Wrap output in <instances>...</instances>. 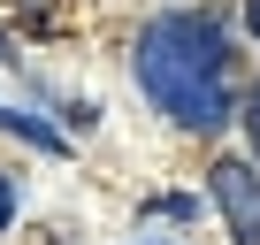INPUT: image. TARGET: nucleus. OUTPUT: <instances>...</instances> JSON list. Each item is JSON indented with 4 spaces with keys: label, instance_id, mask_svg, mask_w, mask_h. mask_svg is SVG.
I'll return each mask as SVG.
<instances>
[{
    "label": "nucleus",
    "instance_id": "f257e3e1",
    "mask_svg": "<svg viewBox=\"0 0 260 245\" xmlns=\"http://www.w3.org/2000/svg\"><path fill=\"white\" fill-rule=\"evenodd\" d=\"M138 92L184 122V131H222L230 122V39L207 8H169L138 31Z\"/></svg>",
    "mask_w": 260,
    "mask_h": 245
},
{
    "label": "nucleus",
    "instance_id": "f03ea898",
    "mask_svg": "<svg viewBox=\"0 0 260 245\" xmlns=\"http://www.w3.org/2000/svg\"><path fill=\"white\" fill-rule=\"evenodd\" d=\"M207 192H214L230 237H237V245H260V169L237 161V154H222V161L207 169Z\"/></svg>",
    "mask_w": 260,
    "mask_h": 245
},
{
    "label": "nucleus",
    "instance_id": "7ed1b4c3",
    "mask_svg": "<svg viewBox=\"0 0 260 245\" xmlns=\"http://www.w3.org/2000/svg\"><path fill=\"white\" fill-rule=\"evenodd\" d=\"M0 131H16V138H31V146H46V154H61V131H46L39 115H16V107H0Z\"/></svg>",
    "mask_w": 260,
    "mask_h": 245
},
{
    "label": "nucleus",
    "instance_id": "20e7f679",
    "mask_svg": "<svg viewBox=\"0 0 260 245\" xmlns=\"http://www.w3.org/2000/svg\"><path fill=\"white\" fill-rule=\"evenodd\" d=\"M8 222H16V176L0 169V230H8Z\"/></svg>",
    "mask_w": 260,
    "mask_h": 245
},
{
    "label": "nucleus",
    "instance_id": "39448f33",
    "mask_svg": "<svg viewBox=\"0 0 260 245\" xmlns=\"http://www.w3.org/2000/svg\"><path fill=\"white\" fill-rule=\"evenodd\" d=\"M245 138H252V154H260V92L245 100Z\"/></svg>",
    "mask_w": 260,
    "mask_h": 245
},
{
    "label": "nucleus",
    "instance_id": "423d86ee",
    "mask_svg": "<svg viewBox=\"0 0 260 245\" xmlns=\"http://www.w3.org/2000/svg\"><path fill=\"white\" fill-rule=\"evenodd\" d=\"M245 23H252V39H260V0H245Z\"/></svg>",
    "mask_w": 260,
    "mask_h": 245
}]
</instances>
